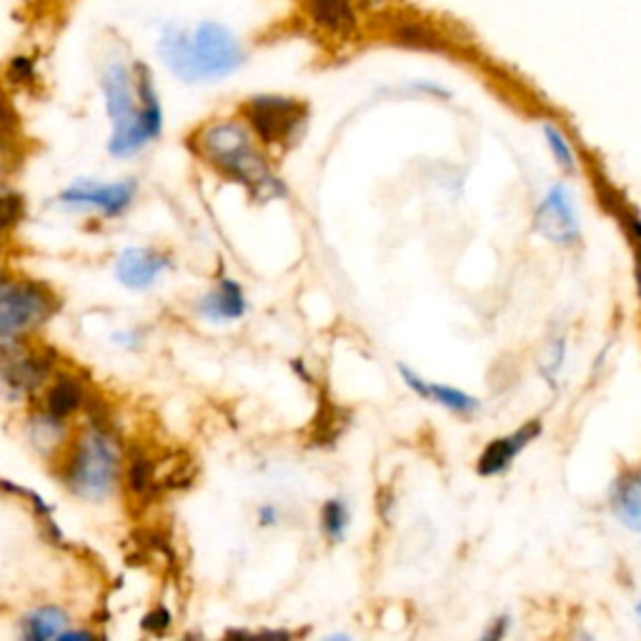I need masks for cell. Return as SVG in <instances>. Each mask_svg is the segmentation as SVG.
<instances>
[{
    "mask_svg": "<svg viewBox=\"0 0 641 641\" xmlns=\"http://www.w3.org/2000/svg\"><path fill=\"white\" fill-rule=\"evenodd\" d=\"M101 91L111 118V156H136L164 133V105L143 61L111 59L101 70Z\"/></svg>",
    "mask_w": 641,
    "mask_h": 641,
    "instance_id": "6da1fadb",
    "label": "cell"
},
{
    "mask_svg": "<svg viewBox=\"0 0 641 641\" xmlns=\"http://www.w3.org/2000/svg\"><path fill=\"white\" fill-rule=\"evenodd\" d=\"M191 151L218 174L246 185L251 196L271 201L286 196V185L273 174L269 161L256 145V136L248 124L221 118L208 120L189 138Z\"/></svg>",
    "mask_w": 641,
    "mask_h": 641,
    "instance_id": "7a4b0ae2",
    "label": "cell"
},
{
    "mask_svg": "<svg viewBox=\"0 0 641 641\" xmlns=\"http://www.w3.org/2000/svg\"><path fill=\"white\" fill-rule=\"evenodd\" d=\"M158 55L164 66L185 84H206L236 73L246 53L241 40L221 23L201 21L196 26H164L158 36Z\"/></svg>",
    "mask_w": 641,
    "mask_h": 641,
    "instance_id": "3957f363",
    "label": "cell"
},
{
    "mask_svg": "<svg viewBox=\"0 0 641 641\" xmlns=\"http://www.w3.org/2000/svg\"><path fill=\"white\" fill-rule=\"evenodd\" d=\"M124 476V457L108 428L91 424L63 453L61 482L73 497L101 504L116 493Z\"/></svg>",
    "mask_w": 641,
    "mask_h": 641,
    "instance_id": "277c9868",
    "label": "cell"
},
{
    "mask_svg": "<svg viewBox=\"0 0 641 641\" xmlns=\"http://www.w3.org/2000/svg\"><path fill=\"white\" fill-rule=\"evenodd\" d=\"M55 308H59V298L40 283H0V344H15L30 331L43 326Z\"/></svg>",
    "mask_w": 641,
    "mask_h": 641,
    "instance_id": "5b68a950",
    "label": "cell"
},
{
    "mask_svg": "<svg viewBox=\"0 0 641 641\" xmlns=\"http://www.w3.org/2000/svg\"><path fill=\"white\" fill-rule=\"evenodd\" d=\"M248 128L264 143H294L306 126V105L283 95H256L243 105Z\"/></svg>",
    "mask_w": 641,
    "mask_h": 641,
    "instance_id": "8992f818",
    "label": "cell"
},
{
    "mask_svg": "<svg viewBox=\"0 0 641 641\" xmlns=\"http://www.w3.org/2000/svg\"><path fill=\"white\" fill-rule=\"evenodd\" d=\"M138 183L126 178L116 183H95V181H76L61 193V203L70 210H95L103 218L124 216L136 201Z\"/></svg>",
    "mask_w": 641,
    "mask_h": 641,
    "instance_id": "52a82bcc",
    "label": "cell"
},
{
    "mask_svg": "<svg viewBox=\"0 0 641 641\" xmlns=\"http://www.w3.org/2000/svg\"><path fill=\"white\" fill-rule=\"evenodd\" d=\"M534 229L551 243L569 246L579 239V216L564 183L551 185L534 216Z\"/></svg>",
    "mask_w": 641,
    "mask_h": 641,
    "instance_id": "ba28073f",
    "label": "cell"
},
{
    "mask_svg": "<svg viewBox=\"0 0 641 641\" xmlns=\"http://www.w3.org/2000/svg\"><path fill=\"white\" fill-rule=\"evenodd\" d=\"M170 266L164 254L153 248H126L116 261V279L126 289L145 291L158 281V275Z\"/></svg>",
    "mask_w": 641,
    "mask_h": 641,
    "instance_id": "9c48e42d",
    "label": "cell"
},
{
    "mask_svg": "<svg viewBox=\"0 0 641 641\" xmlns=\"http://www.w3.org/2000/svg\"><path fill=\"white\" fill-rule=\"evenodd\" d=\"M541 434V424L539 421H531L518 428V432L504 436V439H497L493 444L486 446V451L478 459V474L482 476H497L504 474L507 469L514 464V459L522 453L526 446H529L537 436Z\"/></svg>",
    "mask_w": 641,
    "mask_h": 641,
    "instance_id": "30bf717a",
    "label": "cell"
},
{
    "mask_svg": "<svg viewBox=\"0 0 641 641\" xmlns=\"http://www.w3.org/2000/svg\"><path fill=\"white\" fill-rule=\"evenodd\" d=\"M246 296L233 279H221L216 291L201 298L198 313L210 321H236L246 316Z\"/></svg>",
    "mask_w": 641,
    "mask_h": 641,
    "instance_id": "8fae6325",
    "label": "cell"
},
{
    "mask_svg": "<svg viewBox=\"0 0 641 641\" xmlns=\"http://www.w3.org/2000/svg\"><path fill=\"white\" fill-rule=\"evenodd\" d=\"M399 373H401V379L406 381V386L413 388V392H416L421 399H432L436 403H441L444 409H449V411L474 413V411H478V406H482V403H478V399H474V396L459 392V388L432 384V381L419 379L416 373H413L411 369H406V367H399Z\"/></svg>",
    "mask_w": 641,
    "mask_h": 641,
    "instance_id": "7c38bea8",
    "label": "cell"
},
{
    "mask_svg": "<svg viewBox=\"0 0 641 641\" xmlns=\"http://www.w3.org/2000/svg\"><path fill=\"white\" fill-rule=\"evenodd\" d=\"M84 406H86V392L78 379L61 376L48 386L46 399H43V411L51 413L53 419L68 421L73 413H78Z\"/></svg>",
    "mask_w": 641,
    "mask_h": 641,
    "instance_id": "4fadbf2b",
    "label": "cell"
},
{
    "mask_svg": "<svg viewBox=\"0 0 641 641\" xmlns=\"http://www.w3.org/2000/svg\"><path fill=\"white\" fill-rule=\"evenodd\" d=\"M306 11L329 34H351L356 13L351 0H304Z\"/></svg>",
    "mask_w": 641,
    "mask_h": 641,
    "instance_id": "5bb4252c",
    "label": "cell"
},
{
    "mask_svg": "<svg viewBox=\"0 0 641 641\" xmlns=\"http://www.w3.org/2000/svg\"><path fill=\"white\" fill-rule=\"evenodd\" d=\"M612 509L631 531H641V474H629L614 484Z\"/></svg>",
    "mask_w": 641,
    "mask_h": 641,
    "instance_id": "9a60e30c",
    "label": "cell"
},
{
    "mask_svg": "<svg viewBox=\"0 0 641 641\" xmlns=\"http://www.w3.org/2000/svg\"><path fill=\"white\" fill-rule=\"evenodd\" d=\"M70 629L68 614L59 606H38L28 616H23V639H63Z\"/></svg>",
    "mask_w": 641,
    "mask_h": 641,
    "instance_id": "2e32d148",
    "label": "cell"
},
{
    "mask_svg": "<svg viewBox=\"0 0 641 641\" xmlns=\"http://www.w3.org/2000/svg\"><path fill=\"white\" fill-rule=\"evenodd\" d=\"M128 497L133 501L149 499L153 486H156V464L145 451H133L124 466V478Z\"/></svg>",
    "mask_w": 641,
    "mask_h": 641,
    "instance_id": "e0dca14e",
    "label": "cell"
},
{
    "mask_svg": "<svg viewBox=\"0 0 641 641\" xmlns=\"http://www.w3.org/2000/svg\"><path fill=\"white\" fill-rule=\"evenodd\" d=\"M348 522H351V514H348V507L344 499H329L321 509V529L326 534L329 541H344Z\"/></svg>",
    "mask_w": 641,
    "mask_h": 641,
    "instance_id": "ac0fdd59",
    "label": "cell"
},
{
    "mask_svg": "<svg viewBox=\"0 0 641 641\" xmlns=\"http://www.w3.org/2000/svg\"><path fill=\"white\" fill-rule=\"evenodd\" d=\"M543 136H547L551 156L556 158V164L562 166L564 170H572L574 168V151H572L569 141H566V136L562 131H559L556 126H551V124L543 126Z\"/></svg>",
    "mask_w": 641,
    "mask_h": 641,
    "instance_id": "d6986e66",
    "label": "cell"
},
{
    "mask_svg": "<svg viewBox=\"0 0 641 641\" xmlns=\"http://www.w3.org/2000/svg\"><path fill=\"white\" fill-rule=\"evenodd\" d=\"M170 627V614L166 608H153L151 614L143 616V629L151 631V634H164V631Z\"/></svg>",
    "mask_w": 641,
    "mask_h": 641,
    "instance_id": "ffe728a7",
    "label": "cell"
},
{
    "mask_svg": "<svg viewBox=\"0 0 641 641\" xmlns=\"http://www.w3.org/2000/svg\"><path fill=\"white\" fill-rule=\"evenodd\" d=\"M258 522H261L264 526H271L279 522V511H275V507H261L258 509Z\"/></svg>",
    "mask_w": 641,
    "mask_h": 641,
    "instance_id": "44dd1931",
    "label": "cell"
},
{
    "mask_svg": "<svg viewBox=\"0 0 641 641\" xmlns=\"http://www.w3.org/2000/svg\"><path fill=\"white\" fill-rule=\"evenodd\" d=\"M507 627H509V619L504 616V619H499V621H497V629H489V634H486V637L499 639L501 634H504V629H507Z\"/></svg>",
    "mask_w": 641,
    "mask_h": 641,
    "instance_id": "7402d4cb",
    "label": "cell"
},
{
    "mask_svg": "<svg viewBox=\"0 0 641 641\" xmlns=\"http://www.w3.org/2000/svg\"><path fill=\"white\" fill-rule=\"evenodd\" d=\"M639 261H637V281H639V294H641V251H639Z\"/></svg>",
    "mask_w": 641,
    "mask_h": 641,
    "instance_id": "603a6c76",
    "label": "cell"
},
{
    "mask_svg": "<svg viewBox=\"0 0 641 641\" xmlns=\"http://www.w3.org/2000/svg\"><path fill=\"white\" fill-rule=\"evenodd\" d=\"M637 612H639V616H641V602H639V606H637Z\"/></svg>",
    "mask_w": 641,
    "mask_h": 641,
    "instance_id": "cb8c5ba5",
    "label": "cell"
},
{
    "mask_svg": "<svg viewBox=\"0 0 641 641\" xmlns=\"http://www.w3.org/2000/svg\"><path fill=\"white\" fill-rule=\"evenodd\" d=\"M0 236H3V233H0Z\"/></svg>",
    "mask_w": 641,
    "mask_h": 641,
    "instance_id": "d4e9b609",
    "label": "cell"
}]
</instances>
